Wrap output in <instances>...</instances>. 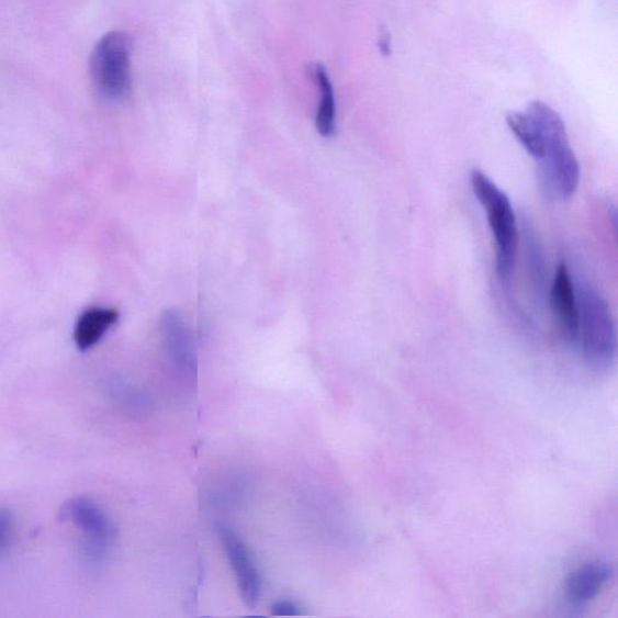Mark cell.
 <instances>
[{
  "label": "cell",
  "instance_id": "obj_1",
  "mask_svg": "<svg viewBox=\"0 0 618 618\" xmlns=\"http://www.w3.org/2000/svg\"><path fill=\"white\" fill-rule=\"evenodd\" d=\"M526 112L535 121L540 136L538 162L543 196L555 202L572 199L580 184V165L562 116L541 101L531 102Z\"/></svg>",
  "mask_w": 618,
  "mask_h": 618
},
{
  "label": "cell",
  "instance_id": "obj_2",
  "mask_svg": "<svg viewBox=\"0 0 618 618\" xmlns=\"http://www.w3.org/2000/svg\"><path fill=\"white\" fill-rule=\"evenodd\" d=\"M472 191L487 214V221L495 241V270L499 280H512L518 250L517 220L510 199L480 169L470 173Z\"/></svg>",
  "mask_w": 618,
  "mask_h": 618
},
{
  "label": "cell",
  "instance_id": "obj_3",
  "mask_svg": "<svg viewBox=\"0 0 618 618\" xmlns=\"http://www.w3.org/2000/svg\"><path fill=\"white\" fill-rule=\"evenodd\" d=\"M577 344L586 366L596 372H608L615 363L617 334L613 312L597 290L581 289Z\"/></svg>",
  "mask_w": 618,
  "mask_h": 618
},
{
  "label": "cell",
  "instance_id": "obj_4",
  "mask_svg": "<svg viewBox=\"0 0 618 618\" xmlns=\"http://www.w3.org/2000/svg\"><path fill=\"white\" fill-rule=\"evenodd\" d=\"M132 41L125 32L104 34L93 47L90 58V76L93 87L104 100L126 99L132 88Z\"/></svg>",
  "mask_w": 618,
  "mask_h": 618
},
{
  "label": "cell",
  "instance_id": "obj_5",
  "mask_svg": "<svg viewBox=\"0 0 618 618\" xmlns=\"http://www.w3.org/2000/svg\"><path fill=\"white\" fill-rule=\"evenodd\" d=\"M59 518L71 523L85 536V553L92 562H100L111 549L115 537L114 527L102 508L85 496L67 502L60 508Z\"/></svg>",
  "mask_w": 618,
  "mask_h": 618
},
{
  "label": "cell",
  "instance_id": "obj_6",
  "mask_svg": "<svg viewBox=\"0 0 618 618\" xmlns=\"http://www.w3.org/2000/svg\"><path fill=\"white\" fill-rule=\"evenodd\" d=\"M237 580L241 599L254 608L261 596V576L247 544L226 526L216 529Z\"/></svg>",
  "mask_w": 618,
  "mask_h": 618
},
{
  "label": "cell",
  "instance_id": "obj_7",
  "mask_svg": "<svg viewBox=\"0 0 618 618\" xmlns=\"http://www.w3.org/2000/svg\"><path fill=\"white\" fill-rule=\"evenodd\" d=\"M550 300L557 327L564 341L577 344L578 302L572 274L564 262L555 270Z\"/></svg>",
  "mask_w": 618,
  "mask_h": 618
},
{
  "label": "cell",
  "instance_id": "obj_8",
  "mask_svg": "<svg viewBox=\"0 0 618 618\" xmlns=\"http://www.w3.org/2000/svg\"><path fill=\"white\" fill-rule=\"evenodd\" d=\"M614 568L605 562H592L569 574L564 584V599L569 607L583 609L595 600L614 577Z\"/></svg>",
  "mask_w": 618,
  "mask_h": 618
},
{
  "label": "cell",
  "instance_id": "obj_9",
  "mask_svg": "<svg viewBox=\"0 0 618 618\" xmlns=\"http://www.w3.org/2000/svg\"><path fill=\"white\" fill-rule=\"evenodd\" d=\"M161 329L168 355L171 356L177 368L192 373L196 370V353L193 336L180 313L168 310L162 314Z\"/></svg>",
  "mask_w": 618,
  "mask_h": 618
},
{
  "label": "cell",
  "instance_id": "obj_10",
  "mask_svg": "<svg viewBox=\"0 0 618 618\" xmlns=\"http://www.w3.org/2000/svg\"><path fill=\"white\" fill-rule=\"evenodd\" d=\"M115 308H90L81 314L75 330V341L80 350H88L101 341L105 333L119 321Z\"/></svg>",
  "mask_w": 618,
  "mask_h": 618
},
{
  "label": "cell",
  "instance_id": "obj_11",
  "mask_svg": "<svg viewBox=\"0 0 618 618\" xmlns=\"http://www.w3.org/2000/svg\"><path fill=\"white\" fill-rule=\"evenodd\" d=\"M310 77L317 85L321 95L315 124L323 137H333L336 132V100L330 77L319 64L311 66Z\"/></svg>",
  "mask_w": 618,
  "mask_h": 618
},
{
  "label": "cell",
  "instance_id": "obj_12",
  "mask_svg": "<svg viewBox=\"0 0 618 618\" xmlns=\"http://www.w3.org/2000/svg\"><path fill=\"white\" fill-rule=\"evenodd\" d=\"M507 126L510 127L515 137L527 153L538 161L541 157V143L535 121L527 112H512L506 115Z\"/></svg>",
  "mask_w": 618,
  "mask_h": 618
},
{
  "label": "cell",
  "instance_id": "obj_13",
  "mask_svg": "<svg viewBox=\"0 0 618 618\" xmlns=\"http://www.w3.org/2000/svg\"><path fill=\"white\" fill-rule=\"evenodd\" d=\"M12 531H14V515L8 507H0V555L9 549Z\"/></svg>",
  "mask_w": 618,
  "mask_h": 618
},
{
  "label": "cell",
  "instance_id": "obj_14",
  "mask_svg": "<svg viewBox=\"0 0 618 618\" xmlns=\"http://www.w3.org/2000/svg\"><path fill=\"white\" fill-rule=\"evenodd\" d=\"M272 614L277 616H296L301 614V608L297 603L283 599L272 605Z\"/></svg>",
  "mask_w": 618,
  "mask_h": 618
}]
</instances>
